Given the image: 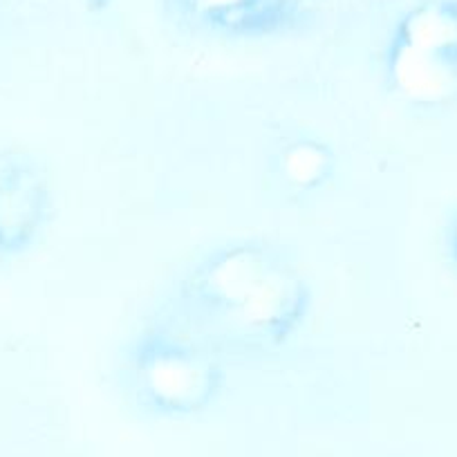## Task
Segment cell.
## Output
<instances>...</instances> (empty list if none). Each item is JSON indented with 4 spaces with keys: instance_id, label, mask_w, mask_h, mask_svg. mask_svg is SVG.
<instances>
[{
    "instance_id": "6da1fadb",
    "label": "cell",
    "mask_w": 457,
    "mask_h": 457,
    "mask_svg": "<svg viewBox=\"0 0 457 457\" xmlns=\"http://www.w3.org/2000/svg\"><path fill=\"white\" fill-rule=\"evenodd\" d=\"M310 307V285L283 249L238 240L206 253L179 278L166 323L222 361H247L285 348Z\"/></svg>"
},
{
    "instance_id": "7a4b0ae2",
    "label": "cell",
    "mask_w": 457,
    "mask_h": 457,
    "mask_svg": "<svg viewBox=\"0 0 457 457\" xmlns=\"http://www.w3.org/2000/svg\"><path fill=\"white\" fill-rule=\"evenodd\" d=\"M126 381L146 411L160 417H193L218 399L224 361L173 325L157 323L130 345Z\"/></svg>"
},
{
    "instance_id": "3957f363",
    "label": "cell",
    "mask_w": 457,
    "mask_h": 457,
    "mask_svg": "<svg viewBox=\"0 0 457 457\" xmlns=\"http://www.w3.org/2000/svg\"><path fill=\"white\" fill-rule=\"evenodd\" d=\"M386 83L420 108L457 104V3H430L402 21L384 61Z\"/></svg>"
},
{
    "instance_id": "8992f818",
    "label": "cell",
    "mask_w": 457,
    "mask_h": 457,
    "mask_svg": "<svg viewBox=\"0 0 457 457\" xmlns=\"http://www.w3.org/2000/svg\"><path fill=\"white\" fill-rule=\"evenodd\" d=\"M444 245H446L444 249H446L448 262L457 271V209L453 211L446 222V228H444Z\"/></svg>"
},
{
    "instance_id": "277c9868",
    "label": "cell",
    "mask_w": 457,
    "mask_h": 457,
    "mask_svg": "<svg viewBox=\"0 0 457 457\" xmlns=\"http://www.w3.org/2000/svg\"><path fill=\"white\" fill-rule=\"evenodd\" d=\"M52 187L34 157L0 151V265L41 240L52 218Z\"/></svg>"
},
{
    "instance_id": "5b68a950",
    "label": "cell",
    "mask_w": 457,
    "mask_h": 457,
    "mask_svg": "<svg viewBox=\"0 0 457 457\" xmlns=\"http://www.w3.org/2000/svg\"><path fill=\"white\" fill-rule=\"evenodd\" d=\"M278 170L298 191H314L332 178L334 155L319 139H292L280 148Z\"/></svg>"
}]
</instances>
